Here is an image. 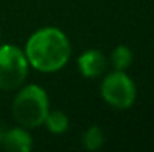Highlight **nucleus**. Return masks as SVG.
Returning a JSON list of instances; mask_svg holds the SVG:
<instances>
[{
	"instance_id": "1",
	"label": "nucleus",
	"mask_w": 154,
	"mask_h": 152,
	"mask_svg": "<svg viewBox=\"0 0 154 152\" xmlns=\"http://www.w3.org/2000/svg\"><path fill=\"white\" fill-rule=\"evenodd\" d=\"M23 51L35 70L41 73H55L67 64L72 46L67 36L60 28L44 27L27 39Z\"/></svg>"
},
{
	"instance_id": "2",
	"label": "nucleus",
	"mask_w": 154,
	"mask_h": 152,
	"mask_svg": "<svg viewBox=\"0 0 154 152\" xmlns=\"http://www.w3.org/2000/svg\"><path fill=\"white\" fill-rule=\"evenodd\" d=\"M50 112V99L47 91L36 85L30 84L21 88L12 101V115L14 119L27 130L38 128L44 125V121Z\"/></svg>"
},
{
	"instance_id": "3",
	"label": "nucleus",
	"mask_w": 154,
	"mask_h": 152,
	"mask_svg": "<svg viewBox=\"0 0 154 152\" xmlns=\"http://www.w3.org/2000/svg\"><path fill=\"white\" fill-rule=\"evenodd\" d=\"M29 61L24 51L17 45H0V90L14 91L20 88L29 75Z\"/></svg>"
},
{
	"instance_id": "4",
	"label": "nucleus",
	"mask_w": 154,
	"mask_h": 152,
	"mask_svg": "<svg viewBox=\"0 0 154 152\" xmlns=\"http://www.w3.org/2000/svg\"><path fill=\"white\" fill-rule=\"evenodd\" d=\"M100 96L111 107L126 110L136 100V85L124 70H114L102 81Z\"/></svg>"
},
{
	"instance_id": "5",
	"label": "nucleus",
	"mask_w": 154,
	"mask_h": 152,
	"mask_svg": "<svg viewBox=\"0 0 154 152\" xmlns=\"http://www.w3.org/2000/svg\"><path fill=\"white\" fill-rule=\"evenodd\" d=\"M108 67L106 57L99 49H88L78 58V70L87 79H96L102 76Z\"/></svg>"
},
{
	"instance_id": "6",
	"label": "nucleus",
	"mask_w": 154,
	"mask_h": 152,
	"mask_svg": "<svg viewBox=\"0 0 154 152\" xmlns=\"http://www.w3.org/2000/svg\"><path fill=\"white\" fill-rule=\"evenodd\" d=\"M0 145L8 152H29L33 148V139L27 128L14 127L11 130H5Z\"/></svg>"
},
{
	"instance_id": "7",
	"label": "nucleus",
	"mask_w": 154,
	"mask_h": 152,
	"mask_svg": "<svg viewBox=\"0 0 154 152\" xmlns=\"http://www.w3.org/2000/svg\"><path fill=\"white\" fill-rule=\"evenodd\" d=\"M44 124L51 134H63L69 128V118L61 110H50Z\"/></svg>"
},
{
	"instance_id": "8",
	"label": "nucleus",
	"mask_w": 154,
	"mask_h": 152,
	"mask_svg": "<svg viewBox=\"0 0 154 152\" xmlns=\"http://www.w3.org/2000/svg\"><path fill=\"white\" fill-rule=\"evenodd\" d=\"M133 61V54L126 45H118L111 52V64L115 70H126Z\"/></svg>"
},
{
	"instance_id": "9",
	"label": "nucleus",
	"mask_w": 154,
	"mask_h": 152,
	"mask_svg": "<svg viewBox=\"0 0 154 152\" xmlns=\"http://www.w3.org/2000/svg\"><path fill=\"white\" fill-rule=\"evenodd\" d=\"M103 142H105V134L99 125L88 127L82 134V145L87 151H99L103 146Z\"/></svg>"
},
{
	"instance_id": "10",
	"label": "nucleus",
	"mask_w": 154,
	"mask_h": 152,
	"mask_svg": "<svg viewBox=\"0 0 154 152\" xmlns=\"http://www.w3.org/2000/svg\"><path fill=\"white\" fill-rule=\"evenodd\" d=\"M3 134H5V130H3V125L0 124V142H2V137H3Z\"/></svg>"
}]
</instances>
